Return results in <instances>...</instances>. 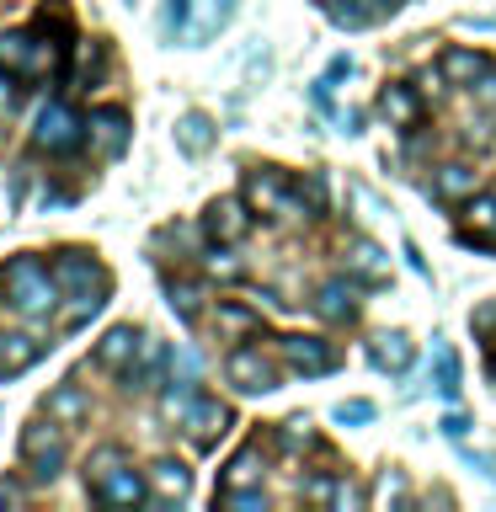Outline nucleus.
I'll return each mask as SVG.
<instances>
[{
	"label": "nucleus",
	"mask_w": 496,
	"mask_h": 512,
	"mask_svg": "<svg viewBox=\"0 0 496 512\" xmlns=\"http://www.w3.org/2000/svg\"><path fill=\"white\" fill-rule=\"evenodd\" d=\"M54 283H59V294L70 299L64 304V326H86V320L107 304V294H112V283H107V272H102V262H96L91 251H59L54 256Z\"/></svg>",
	"instance_id": "obj_1"
},
{
	"label": "nucleus",
	"mask_w": 496,
	"mask_h": 512,
	"mask_svg": "<svg viewBox=\"0 0 496 512\" xmlns=\"http://www.w3.org/2000/svg\"><path fill=\"white\" fill-rule=\"evenodd\" d=\"M0 304L22 320H48L59 310L54 267H43L38 256H11V262L0 267Z\"/></svg>",
	"instance_id": "obj_2"
},
{
	"label": "nucleus",
	"mask_w": 496,
	"mask_h": 512,
	"mask_svg": "<svg viewBox=\"0 0 496 512\" xmlns=\"http://www.w3.org/2000/svg\"><path fill=\"white\" fill-rule=\"evenodd\" d=\"M86 480H91V496H96L102 507H139L144 496H150V480H144L139 470H128L118 448H102V454H91Z\"/></svg>",
	"instance_id": "obj_3"
},
{
	"label": "nucleus",
	"mask_w": 496,
	"mask_h": 512,
	"mask_svg": "<svg viewBox=\"0 0 496 512\" xmlns=\"http://www.w3.org/2000/svg\"><path fill=\"white\" fill-rule=\"evenodd\" d=\"M64 459H70V443H64V427L59 416H38V422H27L22 432V464L32 470V480H59L64 475Z\"/></svg>",
	"instance_id": "obj_4"
},
{
	"label": "nucleus",
	"mask_w": 496,
	"mask_h": 512,
	"mask_svg": "<svg viewBox=\"0 0 496 512\" xmlns=\"http://www.w3.org/2000/svg\"><path fill=\"white\" fill-rule=\"evenodd\" d=\"M80 139H86V118L70 102H48L38 112V123H32V150L43 155H70Z\"/></svg>",
	"instance_id": "obj_5"
},
{
	"label": "nucleus",
	"mask_w": 496,
	"mask_h": 512,
	"mask_svg": "<svg viewBox=\"0 0 496 512\" xmlns=\"http://www.w3.org/2000/svg\"><path fill=\"white\" fill-rule=\"evenodd\" d=\"M240 198L262 219H294V192H288V176H278V171H251L240 182Z\"/></svg>",
	"instance_id": "obj_6"
},
{
	"label": "nucleus",
	"mask_w": 496,
	"mask_h": 512,
	"mask_svg": "<svg viewBox=\"0 0 496 512\" xmlns=\"http://www.w3.org/2000/svg\"><path fill=\"white\" fill-rule=\"evenodd\" d=\"M224 374H230V384L240 395H267L272 384H278V363L256 347H235L230 358H224Z\"/></svg>",
	"instance_id": "obj_7"
},
{
	"label": "nucleus",
	"mask_w": 496,
	"mask_h": 512,
	"mask_svg": "<svg viewBox=\"0 0 496 512\" xmlns=\"http://www.w3.org/2000/svg\"><path fill=\"white\" fill-rule=\"evenodd\" d=\"M246 230H251V203L240 198V192H235V198H214V203H208V214H203V235L208 240L235 246Z\"/></svg>",
	"instance_id": "obj_8"
},
{
	"label": "nucleus",
	"mask_w": 496,
	"mask_h": 512,
	"mask_svg": "<svg viewBox=\"0 0 496 512\" xmlns=\"http://www.w3.org/2000/svg\"><path fill=\"white\" fill-rule=\"evenodd\" d=\"M278 352H283V368H294V374H304V379L331 374L336 368V352H331V342H320V336H283Z\"/></svg>",
	"instance_id": "obj_9"
},
{
	"label": "nucleus",
	"mask_w": 496,
	"mask_h": 512,
	"mask_svg": "<svg viewBox=\"0 0 496 512\" xmlns=\"http://www.w3.org/2000/svg\"><path fill=\"white\" fill-rule=\"evenodd\" d=\"M139 347H144V331L139 326H112L102 342H96L91 363L107 368V374H128V368L139 363Z\"/></svg>",
	"instance_id": "obj_10"
},
{
	"label": "nucleus",
	"mask_w": 496,
	"mask_h": 512,
	"mask_svg": "<svg viewBox=\"0 0 496 512\" xmlns=\"http://www.w3.org/2000/svg\"><path fill=\"white\" fill-rule=\"evenodd\" d=\"M459 240L470 246H496V192H470L459 203Z\"/></svg>",
	"instance_id": "obj_11"
},
{
	"label": "nucleus",
	"mask_w": 496,
	"mask_h": 512,
	"mask_svg": "<svg viewBox=\"0 0 496 512\" xmlns=\"http://www.w3.org/2000/svg\"><path fill=\"white\" fill-rule=\"evenodd\" d=\"M86 144H91L96 155H123L128 150V112L123 107L86 112Z\"/></svg>",
	"instance_id": "obj_12"
},
{
	"label": "nucleus",
	"mask_w": 496,
	"mask_h": 512,
	"mask_svg": "<svg viewBox=\"0 0 496 512\" xmlns=\"http://www.w3.org/2000/svg\"><path fill=\"white\" fill-rule=\"evenodd\" d=\"M224 427H230V406H224V400H192L187 406V438H192V448H198V454H208V448H214L219 438H224Z\"/></svg>",
	"instance_id": "obj_13"
},
{
	"label": "nucleus",
	"mask_w": 496,
	"mask_h": 512,
	"mask_svg": "<svg viewBox=\"0 0 496 512\" xmlns=\"http://www.w3.org/2000/svg\"><path fill=\"white\" fill-rule=\"evenodd\" d=\"M438 70H443V80L448 86H459V91H475L480 80H486L496 64L486 59V54H475V48H448V54L438 59Z\"/></svg>",
	"instance_id": "obj_14"
},
{
	"label": "nucleus",
	"mask_w": 496,
	"mask_h": 512,
	"mask_svg": "<svg viewBox=\"0 0 496 512\" xmlns=\"http://www.w3.org/2000/svg\"><path fill=\"white\" fill-rule=\"evenodd\" d=\"M48 352L43 336H27V331H0V379L22 374V368H32Z\"/></svg>",
	"instance_id": "obj_15"
},
{
	"label": "nucleus",
	"mask_w": 496,
	"mask_h": 512,
	"mask_svg": "<svg viewBox=\"0 0 496 512\" xmlns=\"http://www.w3.org/2000/svg\"><path fill=\"white\" fill-rule=\"evenodd\" d=\"M411 358H416V347H411L406 331H374V336H368V363L384 368V374L411 368Z\"/></svg>",
	"instance_id": "obj_16"
},
{
	"label": "nucleus",
	"mask_w": 496,
	"mask_h": 512,
	"mask_svg": "<svg viewBox=\"0 0 496 512\" xmlns=\"http://www.w3.org/2000/svg\"><path fill=\"white\" fill-rule=\"evenodd\" d=\"M432 192H438L443 203H464L470 192H480V171L464 166V160H443V166L432 171Z\"/></svg>",
	"instance_id": "obj_17"
},
{
	"label": "nucleus",
	"mask_w": 496,
	"mask_h": 512,
	"mask_svg": "<svg viewBox=\"0 0 496 512\" xmlns=\"http://www.w3.org/2000/svg\"><path fill=\"white\" fill-rule=\"evenodd\" d=\"M379 112H384V123H395V128H416V123H422V91L384 86L379 91Z\"/></svg>",
	"instance_id": "obj_18"
},
{
	"label": "nucleus",
	"mask_w": 496,
	"mask_h": 512,
	"mask_svg": "<svg viewBox=\"0 0 496 512\" xmlns=\"http://www.w3.org/2000/svg\"><path fill=\"white\" fill-rule=\"evenodd\" d=\"M288 192H294V219H320L326 214V203H331V187H326V176H288Z\"/></svg>",
	"instance_id": "obj_19"
},
{
	"label": "nucleus",
	"mask_w": 496,
	"mask_h": 512,
	"mask_svg": "<svg viewBox=\"0 0 496 512\" xmlns=\"http://www.w3.org/2000/svg\"><path fill=\"white\" fill-rule=\"evenodd\" d=\"M267 475V454H262V443H246L240 454L224 464V475H219V491H235V486H256V480Z\"/></svg>",
	"instance_id": "obj_20"
},
{
	"label": "nucleus",
	"mask_w": 496,
	"mask_h": 512,
	"mask_svg": "<svg viewBox=\"0 0 496 512\" xmlns=\"http://www.w3.org/2000/svg\"><path fill=\"white\" fill-rule=\"evenodd\" d=\"M150 491L160 496V502H182V496L192 491V470L182 459H155L150 464Z\"/></svg>",
	"instance_id": "obj_21"
},
{
	"label": "nucleus",
	"mask_w": 496,
	"mask_h": 512,
	"mask_svg": "<svg viewBox=\"0 0 496 512\" xmlns=\"http://www.w3.org/2000/svg\"><path fill=\"white\" fill-rule=\"evenodd\" d=\"M315 315L331 320V326H347V320H358V294L347 283H326L315 294Z\"/></svg>",
	"instance_id": "obj_22"
},
{
	"label": "nucleus",
	"mask_w": 496,
	"mask_h": 512,
	"mask_svg": "<svg viewBox=\"0 0 496 512\" xmlns=\"http://www.w3.org/2000/svg\"><path fill=\"white\" fill-rule=\"evenodd\" d=\"M48 416H59V422H86L91 416V400H86V390H80V384H54V390H48Z\"/></svg>",
	"instance_id": "obj_23"
},
{
	"label": "nucleus",
	"mask_w": 496,
	"mask_h": 512,
	"mask_svg": "<svg viewBox=\"0 0 496 512\" xmlns=\"http://www.w3.org/2000/svg\"><path fill=\"white\" fill-rule=\"evenodd\" d=\"M214 326L224 336H256V331H262V315H256L251 304H240V299H224L214 310Z\"/></svg>",
	"instance_id": "obj_24"
},
{
	"label": "nucleus",
	"mask_w": 496,
	"mask_h": 512,
	"mask_svg": "<svg viewBox=\"0 0 496 512\" xmlns=\"http://www.w3.org/2000/svg\"><path fill=\"white\" fill-rule=\"evenodd\" d=\"M176 144H182L187 155H208L214 150V123H208L203 112H182V118H176Z\"/></svg>",
	"instance_id": "obj_25"
},
{
	"label": "nucleus",
	"mask_w": 496,
	"mask_h": 512,
	"mask_svg": "<svg viewBox=\"0 0 496 512\" xmlns=\"http://www.w3.org/2000/svg\"><path fill=\"white\" fill-rule=\"evenodd\" d=\"M166 299H171V310L187 320V326H198V315H203V288L192 283V278H166Z\"/></svg>",
	"instance_id": "obj_26"
},
{
	"label": "nucleus",
	"mask_w": 496,
	"mask_h": 512,
	"mask_svg": "<svg viewBox=\"0 0 496 512\" xmlns=\"http://www.w3.org/2000/svg\"><path fill=\"white\" fill-rule=\"evenodd\" d=\"M102 64H107V48L102 43H80V64H75V91H96V75H102Z\"/></svg>",
	"instance_id": "obj_27"
},
{
	"label": "nucleus",
	"mask_w": 496,
	"mask_h": 512,
	"mask_svg": "<svg viewBox=\"0 0 496 512\" xmlns=\"http://www.w3.org/2000/svg\"><path fill=\"white\" fill-rule=\"evenodd\" d=\"M432 390H438V395H448V400L459 395V358H454L448 347H438V352H432Z\"/></svg>",
	"instance_id": "obj_28"
},
{
	"label": "nucleus",
	"mask_w": 496,
	"mask_h": 512,
	"mask_svg": "<svg viewBox=\"0 0 496 512\" xmlns=\"http://www.w3.org/2000/svg\"><path fill=\"white\" fill-rule=\"evenodd\" d=\"M352 272H368V278H384V251L374 246V240H358V246L347 251Z\"/></svg>",
	"instance_id": "obj_29"
},
{
	"label": "nucleus",
	"mask_w": 496,
	"mask_h": 512,
	"mask_svg": "<svg viewBox=\"0 0 496 512\" xmlns=\"http://www.w3.org/2000/svg\"><path fill=\"white\" fill-rule=\"evenodd\" d=\"M203 272L208 278H240V256L214 240V251H203Z\"/></svg>",
	"instance_id": "obj_30"
},
{
	"label": "nucleus",
	"mask_w": 496,
	"mask_h": 512,
	"mask_svg": "<svg viewBox=\"0 0 496 512\" xmlns=\"http://www.w3.org/2000/svg\"><path fill=\"white\" fill-rule=\"evenodd\" d=\"M230 11H235V0H203V16H198L192 32H198V38H214V32L230 22Z\"/></svg>",
	"instance_id": "obj_31"
},
{
	"label": "nucleus",
	"mask_w": 496,
	"mask_h": 512,
	"mask_svg": "<svg viewBox=\"0 0 496 512\" xmlns=\"http://www.w3.org/2000/svg\"><path fill=\"white\" fill-rule=\"evenodd\" d=\"M219 507H235V512H262V507H267V491H256V486L219 491Z\"/></svg>",
	"instance_id": "obj_32"
},
{
	"label": "nucleus",
	"mask_w": 496,
	"mask_h": 512,
	"mask_svg": "<svg viewBox=\"0 0 496 512\" xmlns=\"http://www.w3.org/2000/svg\"><path fill=\"white\" fill-rule=\"evenodd\" d=\"M278 443L288 448V454H304V448H315V432H310V427H304L299 416H294L288 427H278Z\"/></svg>",
	"instance_id": "obj_33"
},
{
	"label": "nucleus",
	"mask_w": 496,
	"mask_h": 512,
	"mask_svg": "<svg viewBox=\"0 0 496 512\" xmlns=\"http://www.w3.org/2000/svg\"><path fill=\"white\" fill-rule=\"evenodd\" d=\"M374 400H342V406H336V422L342 427H363V422H374Z\"/></svg>",
	"instance_id": "obj_34"
},
{
	"label": "nucleus",
	"mask_w": 496,
	"mask_h": 512,
	"mask_svg": "<svg viewBox=\"0 0 496 512\" xmlns=\"http://www.w3.org/2000/svg\"><path fill=\"white\" fill-rule=\"evenodd\" d=\"M331 16H336L342 27H363L374 11H368V6H352V0H331Z\"/></svg>",
	"instance_id": "obj_35"
},
{
	"label": "nucleus",
	"mask_w": 496,
	"mask_h": 512,
	"mask_svg": "<svg viewBox=\"0 0 496 512\" xmlns=\"http://www.w3.org/2000/svg\"><path fill=\"white\" fill-rule=\"evenodd\" d=\"M336 507H363L368 502V491L363 486H352V480H336V496H331Z\"/></svg>",
	"instance_id": "obj_36"
},
{
	"label": "nucleus",
	"mask_w": 496,
	"mask_h": 512,
	"mask_svg": "<svg viewBox=\"0 0 496 512\" xmlns=\"http://www.w3.org/2000/svg\"><path fill=\"white\" fill-rule=\"evenodd\" d=\"M331 496H336V480L331 475H315L310 486H304V502H331Z\"/></svg>",
	"instance_id": "obj_37"
},
{
	"label": "nucleus",
	"mask_w": 496,
	"mask_h": 512,
	"mask_svg": "<svg viewBox=\"0 0 496 512\" xmlns=\"http://www.w3.org/2000/svg\"><path fill=\"white\" fill-rule=\"evenodd\" d=\"M400 496H406V486H400V475H384V486H379V507H395Z\"/></svg>",
	"instance_id": "obj_38"
},
{
	"label": "nucleus",
	"mask_w": 496,
	"mask_h": 512,
	"mask_svg": "<svg viewBox=\"0 0 496 512\" xmlns=\"http://www.w3.org/2000/svg\"><path fill=\"white\" fill-rule=\"evenodd\" d=\"M187 22V0H166V32H182Z\"/></svg>",
	"instance_id": "obj_39"
},
{
	"label": "nucleus",
	"mask_w": 496,
	"mask_h": 512,
	"mask_svg": "<svg viewBox=\"0 0 496 512\" xmlns=\"http://www.w3.org/2000/svg\"><path fill=\"white\" fill-rule=\"evenodd\" d=\"M475 331H480V336H491V331H496V304H486V310H475Z\"/></svg>",
	"instance_id": "obj_40"
},
{
	"label": "nucleus",
	"mask_w": 496,
	"mask_h": 512,
	"mask_svg": "<svg viewBox=\"0 0 496 512\" xmlns=\"http://www.w3.org/2000/svg\"><path fill=\"white\" fill-rule=\"evenodd\" d=\"M443 432H448V438H464V432H470V416H464V411H454V416L443 422Z\"/></svg>",
	"instance_id": "obj_41"
},
{
	"label": "nucleus",
	"mask_w": 496,
	"mask_h": 512,
	"mask_svg": "<svg viewBox=\"0 0 496 512\" xmlns=\"http://www.w3.org/2000/svg\"><path fill=\"white\" fill-rule=\"evenodd\" d=\"M443 91V70H427L422 75V96H438Z\"/></svg>",
	"instance_id": "obj_42"
},
{
	"label": "nucleus",
	"mask_w": 496,
	"mask_h": 512,
	"mask_svg": "<svg viewBox=\"0 0 496 512\" xmlns=\"http://www.w3.org/2000/svg\"><path fill=\"white\" fill-rule=\"evenodd\" d=\"M11 96H16V91H11V70H0V112L11 107Z\"/></svg>",
	"instance_id": "obj_43"
},
{
	"label": "nucleus",
	"mask_w": 496,
	"mask_h": 512,
	"mask_svg": "<svg viewBox=\"0 0 496 512\" xmlns=\"http://www.w3.org/2000/svg\"><path fill=\"white\" fill-rule=\"evenodd\" d=\"M22 496H27V491L16 486V480H6V486H0V502H22Z\"/></svg>",
	"instance_id": "obj_44"
},
{
	"label": "nucleus",
	"mask_w": 496,
	"mask_h": 512,
	"mask_svg": "<svg viewBox=\"0 0 496 512\" xmlns=\"http://www.w3.org/2000/svg\"><path fill=\"white\" fill-rule=\"evenodd\" d=\"M379 6H384V11H390V6H395V0H379Z\"/></svg>",
	"instance_id": "obj_45"
},
{
	"label": "nucleus",
	"mask_w": 496,
	"mask_h": 512,
	"mask_svg": "<svg viewBox=\"0 0 496 512\" xmlns=\"http://www.w3.org/2000/svg\"><path fill=\"white\" fill-rule=\"evenodd\" d=\"M491 374H496V352H491Z\"/></svg>",
	"instance_id": "obj_46"
}]
</instances>
